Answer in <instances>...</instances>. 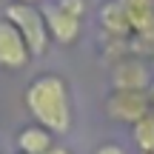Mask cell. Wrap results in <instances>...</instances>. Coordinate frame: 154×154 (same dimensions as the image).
Segmentation results:
<instances>
[{
    "instance_id": "obj_10",
    "label": "cell",
    "mask_w": 154,
    "mask_h": 154,
    "mask_svg": "<svg viewBox=\"0 0 154 154\" xmlns=\"http://www.w3.org/2000/svg\"><path fill=\"white\" fill-rule=\"evenodd\" d=\"M94 154H126V149H123V146H117V143H103Z\"/></svg>"
},
{
    "instance_id": "obj_3",
    "label": "cell",
    "mask_w": 154,
    "mask_h": 154,
    "mask_svg": "<svg viewBox=\"0 0 154 154\" xmlns=\"http://www.w3.org/2000/svg\"><path fill=\"white\" fill-rule=\"evenodd\" d=\"M3 17L17 29V32H20V37L26 40L29 54H32V57H40V54H46V51H49L51 34H49V29H46L43 11H40L37 6L11 0V3L3 9Z\"/></svg>"
},
{
    "instance_id": "obj_9",
    "label": "cell",
    "mask_w": 154,
    "mask_h": 154,
    "mask_svg": "<svg viewBox=\"0 0 154 154\" xmlns=\"http://www.w3.org/2000/svg\"><path fill=\"white\" fill-rule=\"evenodd\" d=\"M131 137L137 143L140 154H154V111L131 126Z\"/></svg>"
},
{
    "instance_id": "obj_8",
    "label": "cell",
    "mask_w": 154,
    "mask_h": 154,
    "mask_svg": "<svg viewBox=\"0 0 154 154\" xmlns=\"http://www.w3.org/2000/svg\"><path fill=\"white\" fill-rule=\"evenodd\" d=\"M54 146V134L46 131L43 126H26L20 134H17V149H20V154H46Z\"/></svg>"
},
{
    "instance_id": "obj_2",
    "label": "cell",
    "mask_w": 154,
    "mask_h": 154,
    "mask_svg": "<svg viewBox=\"0 0 154 154\" xmlns=\"http://www.w3.org/2000/svg\"><path fill=\"white\" fill-rule=\"evenodd\" d=\"M106 32L111 37H154V0H109L100 11Z\"/></svg>"
},
{
    "instance_id": "obj_11",
    "label": "cell",
    "mask_w": 154,
    "mask_h": 154,
    "mask_svg": "<svg viewBox=\"0 0 154 154\" xmlns=\"http://www.w3.org/2000/svg\"><path fill=\"white\" fill-rule=\"evenodd\" d=\"M46 154H69V149H63V146H51Z\"/></svg>"
},
{
    "instance_id": "obj_6",
    "label": "cell",
    "mask_w": 154,
    "mask_h": 154,
    "mask_svg": "<svg viewBox=\"0 0 154 154\" xmlns=\"http://www.w3.org/2000/svg\"><path fill=\"white\" fill-rule=\"evenodd\" d=\"M29 46L6 17H0V66L3 69H23L29 63Z\"/></svg>"
},
{
    "instance_id": "obj_4",
    "label": "cell",
    "mask_w": 154,
    "mask_h": 154,
    "mask_svg": "<svg viewBox=\"0 0 154 154\" xmlns=\"http://www.w3.org/2000/svg\"><path fill=\"white\" fill-rule=\"evenodd\" d=\"M40 11H43V20H46L51 40L66 46L80 34L83 17H86V0H51Z\"/></svg>"
},
{
    "instance_id": "obj_1",
    "label": "cell",
    "mask_w": 154,
    "mask_h": 154,
    "mask_svg": "<svg viewBox=\"0 0 154 154\" xmlns=\"http://www.w3.org/2000/svg\"><path fill=\"white\" fill-rule=\"evenodd\" d=\"M26 109L51 134H66L72 128V97H69L66 80L57 74H40L23 94Z\"/></svg>"
},
{
    "instance_id": "obj_7",
    "label": "cell",
    "mask_w": 154,
    "mask_h": 154,
    "mask_svg": "<svg viewBox=\"0 0 154 154\" xmlns=\"http://www.w3.org/2000/svg\"><path fill=\"white\" fill-rule=\"evenodd\" d=\"M149 69L140 60H117L111 72V83L114 88H126V91H149Z\"/></svg>"
},
{
    "instance_id": "obj_13",
    "label": "cell",
    "mask_w": 154,
    "mask_h": 154,
    "mask_svg": "<svg viewBox=\"0 0 154 154\" xmlns=\"http://www.w3.org/2000/svg\"><path fill=\"white\" fill-rule=\"evenodd\" d=\"M17 3H32V6H34V3H37V0H17Z\"/></svg>"
},
{
    "instance_id": "obj_5",
    "label": "cell",
    "mask_w": 154,
    "mask_h": 154,
    "mask_svg": "<svg viewBox=\"0 0 154 154\" xmlns=\"http://www.w3.org/2000/svg\"><path fill=\"white\" fill-rule=\"evenodd\" d=\"M106 111L111 120L120 123H140L143 117L151 114V100L149 91H126V88H114L106 100Z\"/></svg>"
},
{
    "instance_id": "obj_12",
    "label": "cell",
    "mask_w": 154,
    "mask_h": 154,
    "mask_svg": "<svg viewBox=\"0 0 154 154\" xmlns=\"http://www.w3.org/2000/svg\"><path fill=\"white\" fill-rule=\"evenodd\" d=\"M149 100H151V111H154V86L149 88Z\"/></svg>"
}]
</instances>
